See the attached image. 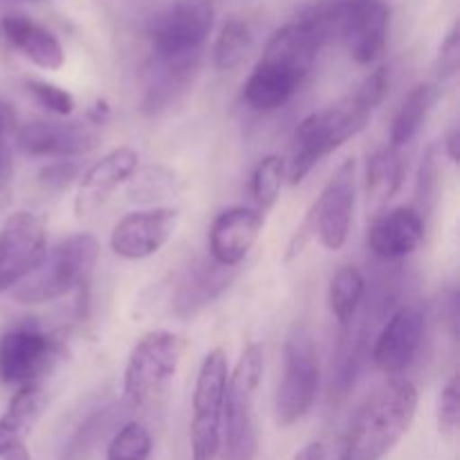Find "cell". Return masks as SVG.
Listing matches in <instances>:
<instances>
[{
  "mask_svg": "<svg viewBox=\"0 0 460 460\" xmlns=\"http://www.w3.org/2000/svg\"><path fill=\"white\" fill-rule=\"evenodd\" d=\"M386 88L389 72L386 67H376L340 102L305 117L292 137L290 160L286 164L288 182L292 187L301 184L323 157L362 133L371 121L373 111L385 99Z\"/></svg>",
  "mask_w": 460,
  "mask_h": 460,
  "instance_id": "obj_1",
  "label": "cell"
},
{
  "mask_svg": "<svg viewBox=\"0 0 460 460\" xmlns=\"http://www.w3.org/2000/svg\"><path fill=\"white\" fill-rule=\"evenodd\" d=\"M322 45L313 27L299 18L274 31L243 84V102L261 112L286 106L313 72Z\"/></svg>",
  "mask_w": 460,
  "mask_h": 460,
  "instance_id": "obj_2",
  "label": "cell"
},
{
  "mask_svg": "<svg viewBox=\"0 0 460 460\" xmlns=\"http://www.w3.org/2000/svg\"><path fill=\"white\" fill-rule=\"evenodd\" d=\"M418 389L404 377H391L362 402L346 431L340 460H382L411 429Z\"/></svg>",
  "mask_w": 460,
  "mask_h": 460,
  "instance_id": "obj_3",
  "label": "cell"
},
{
  "mask_svg": "<svg viewBox=\"0 0 460 460\" xmlns=\"http://www.w3.org/2000/svg\"><path fill=\"white\" fill-rule=\"evenodd\" d=\"M99 252L102 247L93 234H75L66 238L43 256L30 277L18 283L13 299L25 305H40L61 299L75 290L84 296V292L90 290Z\"/></svg>",
  "mask_w": 460,
  "mask_h": 460,
  "instance_id": "obj_4",
  "label": "cell"
},
{
  "mask_svg": "<svg viewBox=\"0 0 460 460\" xmlns=\"http://www.w3.org/2000/svg\"><path fill=\"white\" fill-rule=\"evenodd\" d=\"M263 346L252 341L243 350L227 380L223 436H220V456L223 460H256L259 456L256 395H259L261 382H263Z\"/></svg>",
  "mask_w": 460,
  "mask_h": 460,
  "instance_id": "obj_5",
  "label": "cell"
},
{
  "mask_svg": "<svg viewBox=\"0 0 460 460\" xmlns=\"http://www.w3.org/2000/svg\"><path fill=\"white\" fill-rule=\"evenodd\" d=\"M322 368L313 335L296 326L283 344V376L274 395V418L279 427H292L308 416L319 394Z\"/></svg>",
  "mask_w": 460,
  "mask_h": 460,
  "instance_id": "obj_6",
  "label": "cell"
},
{
  "mask_svg": "<svg viewBox=\"0 0 460 460\" xmlns=\"http://www.w3.org/2000/svg\"><path fill=\"white\" fill-rule=\"evenodd\" d=\"M187 341L171 331H151L139 337L124 368V394L135 407L151 402L178 373Z\"/></svg>",
  "mask_w": 460,
  "mask_h": 460,
  "instance_id": "obj_7",
  "label": "cell"
},
{
  "mask_svg": "<svg viewBox=\"0 0 460 460\" xmlns=\"http://www.w3.org/2000/svg\"><path fill=\"white\" fill-rule=\"evenodd\" d=\"M227 380L229 367L225 350H209L202 359L193 391V418L189 429L191 460H216L220 454Z\"/></svg>",
  "mask_w": 460,
  "mask_h": 460,
  "instance_id": "obj_8",
  "label": "cell"
},
{
  "mask_svg": "<svg viewBox=\"0 0 460 460\" xmlns=\"http://www.w3.org/2000/svg\"><path fill=\"white\" fill-rule=\"evenodd\" d=\"M214 0H173L151 27L153 57H202V48L214 30Z\"/></svg>",
  "mask_w": 460,
  "mask_h": 460,
  "instance_id": "obj_9",
  "label": "cell"
},
{
  "mask_svg": "<svg viewBox=\"0 0 460 460\" xmlns=\"http://www.w3.org/2000/svg\"><path fill=\"white\" fill-rule=\"evenodd\" d=\"M61 353V337L40 331L36 323L9 328L0 337V382L13 386L34 385Z\"/></svg>",
  "mask_w": 460,
  "mask_h": 460,
  "instance_id": "obj_10",
  "label": "cell"
},
{
  "mask_svg": "<svg viewBox=\"0 0 460 460\" xmlns=\"http://www.w3.org/2000/svg\"><path fill=\"white\" fill-rule=\"evenodd\" d=\"M48 232L40 216L31 211H16L0 227V295L30 277L43 256Z\"/></svg>",
  "mask_w": 460,
  "mask_h": 460,
  "instance_id": "obj_11",
  "label": "cell"
},
{
  "mask_svg": "<svg viewBox=\"0 0 460 460\" xmlns=\"http://www.w3.org/2000/svg\"><path fill=\"white\" fill-rule=\"evenodd\" d=\"M355 157H346L310 207L319 243L331 252H340L349 241L355 211Z\"/></svg>",
  "mask_w": 460,
  "mask_h": 460,
  "instance_id": "obj_12",
  "label": "cell"
},
{
  "mask_svg": "<svg viewBox=\"0 0 460 460\" xmlns=\"http://www.w3.org/2000/svg\"><path fill=\"white\" fill-rule=\"evenodd\" d=\"M180 218L182 216L173 207H153V209L133 211L112 227V252L126 261L151 259L175 236Z\"/></svg>",
  "mask_w": 460,
  "mask_h": 460,
  "instance_id": "obj_13",
  "label": "cell"
},
{
  "mask_svg": "<svg viewBox=\"0 0 460 460\" xmlns=\"http://www.w3.org/2000/svg\"><path fill=\"white\" fill-rule=\"evenodd\" d=\"M16 144L31 157L72 160L99 146V133L90 121H27L16 130Z\"/></svg>",
  "mask_w": 460,
  "mask_h": 460,
  "instance_id": "obj_14",
  "label": "cell"
},
{
  "mask_svg": "<svg viewBox=\"0 0 460 460\" xmlns=\"http://www.w3.org/2000/svg\"><path fill=\"white\" fill-rule=\"evenodd\" d=\"M425 335V310L404 304L391 313L373 344V362L386 376H400L411 367Z\"/></svg>",
  "mask_w": 460,
  "mask_h": 460,
  "instance_id": "obj_15",
  "label": "cell"
},
{
  "mask_svg": "<svg viewBox=\"0 0 460 460\" xmlns=\"http://www.w3.org/2000/svg\"><path fill=\"white\" fill-rule=\"evenodd\" d=\"M391 27V9L385 0H353L346 9L337 36L344 40L350 58L371 66L382 57Z\"/></svg>",
  "mask_w": 460,
  "mask_h": 460,
  "instance_id": "obj_16",
  "label": "cell"
},
{
  "mask_svg": "<svg viewBox=\"0 0 460 460\" xmlns=\"http://www.w3.org/2000/svg\"><path fill=\"white\" fill-rule=\"evenodd\" d=\"M265 216L252 207H229L220 211L209 227V259L223 268H236L263 232Z\"/></svg>",
  "mask_w": 460,
  "mask_h": 460,
  "instance_id": "obj_17",
  "label": "cell"
},
{
  "mask_svg": "<svg viewBox=\"0 0 460 460\" xmlns=\"http://www.w3.org/2000/svg\"><path fill=\"white\" fill-rule=\"evenodd\" d=\"M139 166V155L135 148L119 146L112 148L111 153L94 162L88 171L79 178L75 196V214L79 218L94 214L102 209L112 193L128 182Z\"/></svg>",
  "mask_w": 460,
  "mask_h": 460,
  "instance_id": "obj_18",
  "label": "cell"
},
{
  "mask_svg": "<svg viewBox=\"0 0 460 460\" xmlns=\"http://www.w3.org/2000/svg\"><path fill=\"white\" fill-rule=\"evenodd\" d=\"M368 250L382 261H400L413 254L425 241V218L409 207L382 211L368 227Z\"/></svg>",
  "mask_w": 460,
  "mask_h": 460,
  "instance_id": "obj_19",
  "label": "cell"
},
{
  "mask_svg": "<svg viewBox=\"0 0 460 460\" xmlns=\"http://www.w3.org/2000/svg\"><path fill=\"white\" fill-rule=\"evenodd\" d=\"M0 43L40 70L57 72L66 66V49L57 34L21 13H9L0 21Z\"/></svg>",
  "mask_w": 460,
  "mask_h": 460,
  "instance_id": "obj_20",
  "label": "cell"
},
{
  "mask_svg": "<svg viewBox=\"0 0 460 460\" xmlns=\"http://www.w3.org/2000/svg\"><path fill=\"white\" fill-rule=\"evenodd\" d=\"M234 279V268H223L211 259H200L184 272L173 295V314L178 319H191L202 308L218 299Z\"/></svg>",
  "mask_w": 460,
  "mask_h": 460,
  "instance_id": "obj_21",
  "label": "cell"
},
{
  "mask_svg": "<svg viewBox=\"0 0 460 460\" xmlns=\"http://www.w3.org/2000/svg\"><path fill=\"white\" fill-rule=\"evenodd\" d=\"M202 57L191 58H155L153 57L151 81L142 99V112L155 117L173 106L189 88L198 75Z\"/></svg>",
  "mask_w": 460,
  "mask_h": 460,
  "instance_id": "obj_22",
  "label": "cell"
},
{
  "mask_svg": "<svg viewBox=\"0 0 460 460\" xmlns=\"http://www.w3.org/2000/svg\"><path fill=\"white\" fill-rule=\"evenodd\" d=\"M45 407L43 386L34 385L18 386L7 409L0 416V458L12 449L25 445V438L31 434Z\"/></svg>",
  "mask_w": 460,
  "mask_h": 460,
  "instance_id": "obj_23",
  "label": "cell"
},
{
  "mask_svg": "<svg viewBox=\"0 0 460 460\" xmlns=\"http://www.w3.org/2000/svg\"><path fill=\"white\" fill-rule=\"evenodd\" d=\"M404 182V162L398 148L385 146L377 148L371 155L367 166V209L368 216H380L386 211V205L398 196Z\"/></svg>",
  "mask_w": 460,
  "mask_h": 460,
  "instance_id": "obj_24",
  "label": "cell"
},
{
  "mask_svg": "<svg viewBox=\"0 0 460 460\" xmlns=\"http://www.w3.org/2000/svg\"><path fill=\"white\" fill-rule=\"evenodd\" d=\"M438 99V90L431 84H420L404 97L402 106L398 108L391 124V146L400 148L411 142L418 130L425 124L427 115Z\"/></svg>",
  "mask_w": 460,
  "mask_h": 460,
  "instance_id": "obj_25",
  "label": "cell"
},
{
  "mask_svg": "<svg viewBox=\"0 0 460 460\" xmlns=\"http://www.w3.org/2000/svg\"><path fill=\"white\" fill-rule=\"evenodd\" d=\"M364 296H367V281L364 274L355 265H341L331 279L328 288V304L331 313L340 322V326H346L355 319V314L362 310Z\"/></svg>",
  "mask_w": 460,
  "mask_h": 460,
  "instance_id": "obj_26",
  "label": "cell"
},
{
  "mask_svg": "<svg viewBox=\"0 0 460 460\" xmlns=\"http://www.w3.org/2000/svg\"><path fill=\"white\" fill-rule=\"evenodd\" d=\"M254 39H252L250 25L241 18H229L214 43V66L220 72H234L245 63Z\"/></svg>",
  "mask_w": 460,
  "mask_h": 460,
  "instance_id": "obj_27",
  "label": "cell"
},
{
  "mask_svg": "<svg viewBox=\"0 0 460 460\" xmlns=\"http://www.w3.org/2000/svg\"><path fill=\"white\" fill-rule=\"evenodd\" d=\"M16 112L0 99V214L12 207L13 198V139H16Z\"/></svg>",
  "mask_w": 460,
  "mask_h": 460,
  "instance_id": "obj_28",
  "label": "cell"
},
{
  "mask_svg": "<svg viewBox=\"0 0 460 460\" xmlns=\"http://www.w3.org/2000/svg\"><path fill=\"white\" fill-rule=\"evenodd\" d=\"M153 436L142 422H124L112 434L106 447V460H151Z\"/></svg>",
  "mask_w": 460,
  "mask_h": 460,
  "instance_id": "obj_29",
  "label": "cell"
},
{
  "mask_svg": "<svg viewBox=\"0 0 460 460\" xmlns=\"http://www.w3.org/2000/svg\"><path fill=\"white\" fill-rule=\"evenodd\" d=\"M283 180H286V160L281 155H265L256 164L254 173H252V196H254L256 209L261 214L277 205Z\"/></svg>",
  "mask_w": 460,
  "mask_h": 460,
  "instance_id": "obj_30",
  "label": "cell"
},
{
  "mask_svg": "<svg viewBox=\"0 0 460 460\" xmlns=\"http://www.w3.org/2000/svg\"><path fill=\"white\" fill-rule=\"evenodd\" d=\"M178 191V175L164 166H144L128 180V200L155 202Z\"/></svg>",
  "mask_w": 460,
  "mask_h": 460,
  "instance_id": "obj_31",
  "label": "cell"
},
{
  "mask_svg": "<svg viewBox=\"0 0 460 460\" xmlns=\"http://www.w3.org/2000/svg\"><path fill=\"white\" fill-rule=\"evenodd\" d=\"M111 409H103V411L94 413L85 425H81V429L76 431L75 438L67 445L66 454H63V460H88L90 454L94 452L99 443L103 440V436L111 429Z\"/></svg>",
  "mask_w": 460,
  "mask_h": 460,
  "instance_id": "obj_32",
  "label": "cell"
},
{
  "mask_svg": "<svg viewBox=\"0 0 460 460\" xmlns=\"http://www.w3.org/2000/svg\"><path fill=\"white\" fill-rule=\"evenodd\" d=\"M436 198H438V157H436V146L431 144L422 155L420 169H418L416 202L411 207L427 220V216L434 211Z\"/></svg>",
  "mask_w": 460,
  "mask_h": 460,
  "instance_id": "obj_33",
  "label": "cell"
},
{
  "mask_svg": "<svg viewBox=\"0 0 460 460\" xmlns=\"http://www.w3.org/2000/svg\"><path fill=\"white\" fill-rule=\"evenodd\" d=\"M25 85L27 93H31V97H34L40 106L48 108L49 112H54V115L67 117L75 112L76 99L70 90L40 79H27Z\"/></svg>",
  "mask_w": 460,
  "mask_h": 460,
  "instance_id": "obj_34",
  "label": "cell"
},
{
  "mask_svg": "<svg viewBox=\"0 0 460 460\" xmlns=\"http://www.w3.org/2000/svg\"><path fill=\"white\" fill-rule=\"evenodd\" d=\"M436 422H438V431L443 436H454L460 422V377L454 373L447 380V385L440 389L438 407H436Z\"/></svg>",
  "mask_w": 460,
  "mask_h": 460,
  "instance_id": "obj_35",
  "label": "cell"
},
{
  "mask_svg": "<svg viewBox=\"0 0 460 460\" xmlns=\"http://www.w3.org/2000/svg\"><path fill=\"white\" fill-rule=\"evenodd\" d=\"M460 67V30L458 22H454L452 30L445 36L443 45L438 49V58H436V75H438L440 84L454 81Z\"/></svg>",
  "mask_w": 460,
  "mask_h": 460,
  "instance_id": "obj_36",
  "label": "cell"
},
{
  "mask_svg": "<svg viewBox=\"0 0 460 460\" xmlns=\"http://www.w3.org/2000/svg\"><path fill=\"white\" fill-rule=\"evenodd\" d=\"M79 164L72 160H58L54 164H48L45 169H40L39 180L43 187L52 189V191H66L67 187L79 180Z\"/></svg>",
  "mask_w": 460,
  "mask_h": 460,
  "instance_id": "obj_37",
  "label": "cell"
},
{
  "mask_svg": "<svg viewBox=\"0 0 460 460\" xmlns=\"http://www.w3.org/2000/svg\"><path fill=\"white\" fill-rule=\"evenodd\" d=\"M292 460H328V449L326 445L319 443V440H313V443L304 445V447L292 456Z\"/></svg>",
  "mask_w": 460,
  "mask_h": 460,
  "instance_id": "obj_38",
  "label": "cell"
},
{
  "mask_svg": "<svg viewBox=\"0 0 460 460\" xmlns=\"http://www.w3.org/2000/svg\"><path fill=\"white\" fill-rule=\"evenodd\" d=\"M445 155L449 157V162L452 164H458V144H460V133L458 128H452L447 133V137H445Z\"/></svg>",
  "mask_w": 460,
  "mask_h": 460,
  "instance_id": "obj_39",
  "label": "cell"
},
{
  "mask_svg": "<svg viewBox=\"0 0 460 460\" xmlns=\"http://www.w3.org/2000/svg\"><path fill=\"white\" fill-rule=\"evenodd\" d=\"M0 460H31V456H30V452H27L25 445H21V447H16V449H12V452L4 454Z\"/></svg>",
  "mask_w": 460,
  "mask_h": 460,
  "instance_id": "obj_40",
  "label": "cell"
},
{
  "mask_svg": "<svg viewBox=\"0 0 460 460\" xmlns=\"http://www.w3.org/2000/svg\"><path fill=\"white\" fill-rule=\"evenodd\" d=\"M30 3H36V0H30Z\"/></svg>",
  "mask_w": 460,
  "mask_h": 460,
  "instance_id": "obj_41",
  "label": "cell"
}]
</instances>
